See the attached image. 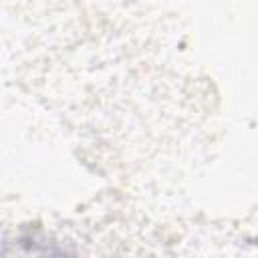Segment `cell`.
Instances as JSON below:
<instances>
[{"instance_id":"obj_1","label":"cell","mask_w":258,"mask_h":258,"mask_svg":"<svg viewBox=\"0 0 258 258\" xmlns=\"http://www.w3.org/2000/svg\"><path fill=\"white\" fill-rule=\"evenodd\" d=\"M4 258H73L62 248L52 242L34 238V236H18L14 242L4 244Z\"/></svg>"}]
</instances>
